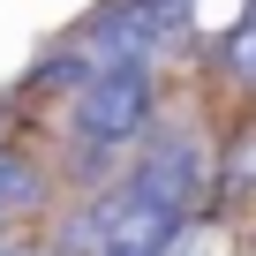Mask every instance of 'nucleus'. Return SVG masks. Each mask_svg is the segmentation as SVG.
Returning a JSON list of instances; mask_svg holds the SVG:
<instances>
[{
	"label": "nucleus",
	"mask_w": 256,
	"mask_h": 256,
	"mask_svg": "<svg viewBox=\"0 0 256 256\" xmlns=\"http://www.w3.org/2000/svg\"><path fill=\"white\" fill-rule=\"evenodd\" d=\"M151 106H158L151 60L98 68V76L76 90V136H83L90 151H128V144H144V128H151Z\"/></svg>",
	"instance_id": "f257e3e1"
},
{
	"label": "nucleus",
	"mask_w": 256,
	"mask_h": 256,
	"mask_svg": "<svg viewBox=\"0 0 256 256\" xmlns=\"http://www.w3.org/2000/svg\"><path fill=\"white\" fill-rule=\"evenodd\" d=\"M128 181H136L151 204L196 218V204H204V144H188V136H151L144 158L128 166Z\"/></svg>",
	"instance_id": "f03ea898"
},
{
	"label": "nucleus",
	"mask_w": 256,
	"mask_h": 256,
	"mask_svg": "<svg viewBox=\"0 0 256 256\" xmlns=\"http://www.w3.org/2000/svg\"><path fill=\"white\" fill-rule=\"evenodd\" d=\"M38 196H46L38 166H30L23 151H0V234H8V218H23V211H30Z\"/></svg>",
	"instance_id": "7ed1b4c3"
},
{
	"label": "nucleus",
	"mask_w": 256,
	"mask_h": 256,
	"mask_svg": "<svg viewBox=\"0 0 256 256\" xmlns=\"http://www.w3.org/2000/svg\"><path fill=\"white\" fill-rule=\"evenodd\" d=\"M0 256H16V241H8V234H0Z\"/></svg>",
	"instance_id": "20e7f679"
},
{
	"label": "nucleus",
	"mask_w": 256,
	"mask_h": 256,
	"mask_svg": "<svg viewBox=\"0 0 256 256\" xmlns=\"http://www.w3.org/2000/svg\"><path fill=\"white\" fill-rule=\"evenodd\" d=\"M248 30H256V0H248Z\"/></svg>",
	"instance_id": "39448f33"
}]
</instances>
